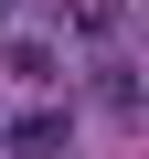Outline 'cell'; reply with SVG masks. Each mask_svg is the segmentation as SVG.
<instances>
[{
    "label": "cell",
    "instance_id": "6da1fadb",
    "mask_svg": "<svg viewBox=\"0 0 149 159\" xmlns=\"http://www.w3.org/2000/svg\"><path fill=\"white\" fill-rule=\"evenodd\" d=\"M11 148H32V159H43V148H64V106H32V117H11Z\"/></svg>",
    "mask_w": 149,
    "mask_h": 159
},
{
    "label": "cell",
    "instance_id": "7a4b0ae2",
    "mask_svg": "<svg viewBox=\"0 0 149 159\" xmlns=\"http://www.w3.org/2000/svg\"><path fill=\"white\" fill-rule=\"evenodd\" d=\"M64 21L85 32V43H107V32H117V0H64Z\"/></svg>",
    "mask_w": 149,
    "mask_h": 159
}]
</instances>
